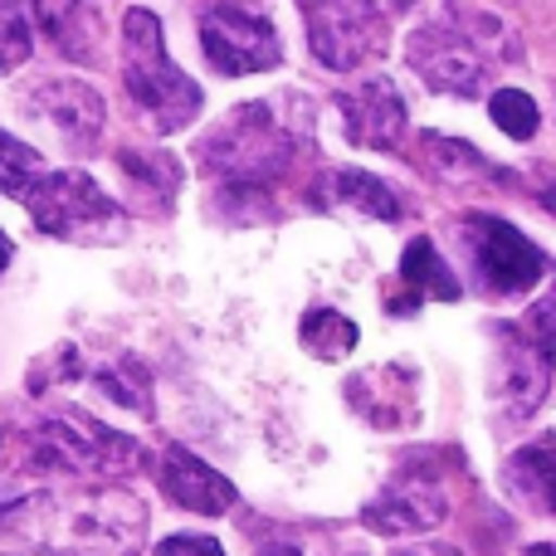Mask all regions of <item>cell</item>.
Here are the masks:
<instances>
[{
	"label": "cell",
	"instance_id": "11",
	"mask_svg": "<svg viewBox=\"0 0 556 556\" xmlns=\"http://www.w3.org/2000/svg\"><path fill=\"white\" fill-rule=\"evenodd\" d=\"M552 362L522 327H493V395L503 401V410L528 420L552 386Z\"/></svg>",
	"mask_w": 556,
	"mask_h": 556
},
{
	"label": "cell",
	"instance_id": "26",
	"mask_svg": "<svg viewBox=\"0 0 556 556\" xmlns=\"http://www.w3.org/2000/svg\"><path fill=\"white\" fill-rule=\"evenodd\" d=\"M156 556H225V547L215 538H195V532H181V538L156 542Z\"/></svg>",
	"mask_w": 556,
	"mask_h": 556
},
{
	"label": "cell",
	"instance_id": "24",
	"mask_svg": "<svg viewBox=\"0 0 556 556\" xmlns=\"http://www.w3.org/2000/svg\"><path fill=\"white\" fill-rule=\"evenodd\" d=\"M425 142V162L434 166V172L444 176V181H454V186H464V181H473V176H489L493 166L483 162L473 147H464L459 137H440V132H425L420 137Z\"/></svg>",
	"mask_w": 556,
	"mask_h": 556
},
{
	"label": "cell",
	"instance_id": "3",
	"mask_svg": "<svg viewBox=\"0 0 556 556\" xmlns=\"http://www.w3.org/2000/svg\"><path fill=\"white\" fill-rule=\"evenodd\" d=\"M459 15L469 25H454L450 15L415 25L410 39H405V59L434 93L479 98L489 88L493 68H503V54H513V35L489 10H479V15L459 10Z\"/></svg>",
	"mask_w": 556,
	"mask_h": 556
},
{
	"label": "cell",
	"instance_id": "29",
	"mask_svg": "<svg viewBox=\"0 0 556 556\" xmlns=\"http://www.w3.org/2000/svg\"><path fill=\"white\" fill-rule=\"evenodd\" d=\"M0 556H5V552H0Z\"/></svg>",
	"mask_w": 556,
	"mask_h": 556
},
{
	"label": "cell",
	"instance_id": "4",
	"mask_svg": "<svg viewBox=\"0 0 556 556\" xmlns=\"http://www.w3.org/2000/svg\"><path fill=\"white\" fill-rule=\"evenodd\" d=\"M293 147L298 142L288 132V117L278 113V98H254V103L225 113L205 132L195 156L205 172H215L235 191H264L293 166Z\"/></svg>",
	"mask_w": 556,
	"mask_h": 556
},
{
	"label": "cell",
	"instance_id": "16",
	"mask_svg": "<svg viewBox=\"0 0 556 556\" xmlns=\"http://www.w3.org/2000/svg\"><path fill=\"white\" fill-rule=\"evenodd\" d=\"M346 401L362 410L366 425L376 430H401V425H415V376L401 371V366H376L362 381L346 386Z\"/></svg>",
	"mask_w": 556,
	"mask_h": 556
},
{
	"label": "cell",
	"instance_id": "25",
	"mask_svg": "<svg viewBox=\"0 0 556 556\" xmlns=\"http://www.w3.org/2000/svg\"><path fill=\"white\" fill-rule=\"evenodd\" d=\"M35 49V35H29V20L20 5H0V74H15L20 64Z\"/></svg>",
	"mask_w": 556,
	"mask_h": 556
},
{
	"label": "cell",
	"instance_id": "12",
	"mask_svg": "<svg viewBox=\"0 0 556 556\" xmlns=\"http://www.w3.org/2000/svg\"><path fill=\"white\" fill-rule=\"evenodd\" d=\"M337 117H342V132L352 147H371V152H395L405 142V98L395 88V78H366L362 88H342L332 98Z\"/></svg>",
	"mask_w": 556,
	"mask_h": 556
},
{
	"label": "cell",
	"instance_id": "28",
	"mask_svg": "<svg viewBox=\"0 0 556 556\" xmlns=\"http://www.w3.org/2000/svg\"><path fill=\"white\" fill-rule=\"evenodd\" d=\"M10 254H15V244H10V235H5V230H0V274H5V269H10Z\"/></svg>",
	"mask_w": 556,
	"mask_h": 556
},
{
	"label": "cell",
	"instance_id": "17",
	"mask_svg": "<svg viewBox=\"0 0 556 556\" xmlns=\"http://www.w3.org/2000/svg\"><path fill=\"white\" fill-rule=\"evenodd\" d=\"M401 293L405 303H395L391 313H420V303H459V278L440 260L430 235H415L401 254Z\"/></svg>",
	"mask_w": 556,
	"mask_h": 556
},
{
	"label": "cell",
	"instance_id": "10",
	"mask_svg": "<svg viewBox=\"0 0 556 556\" xmlns=\"http://www.w3.org/2000/svg\"><path fill=\"white\" fill-rule=\"evenodd\" d=\"M391 15V5H303L307 45L323 68L346 74V68H362L386 54V45H391L386 20Z\"/></svg>",
	"mask_w": 556,
	"mask_h": 556
},
{
	"label": "cell",
	"instance_id": "15",
	"mask_svg": "<svg viewBox=\"0 0 556 556\" xmlns=\"http://www.w3.org/2000/svg\"><path fill=\"white\" fill-rule=\"evenodd\" d=\"M313 201L323 205V211H352V215H362V220H401V211H405V201L381 176L352 172V166H332V172L317 176Z\"/></svg>",
	"mask_w": 556,
	"mask_h": 556
},
{
	"label": "cell",
	"instance_id": "21",
	"mask_svg": "<svg viewBox=\"0 0 556 556\" xmlns=\"http://www.w3.org/2000/svg\"><path fill=\"white\" fill-rule=\"evenodd\" d=\"M88 381H93L113 405L137 410V415H147V420H152V376H147L142 362L117 356L113 366H93V376H88Z\"/></svg>",
	"mask_w": 556,
	"mask_h": 556
},
{
	"label": "cell",
	"instance_id": "5",
	"mask_svg": "<svg viewBox=\"0 0 556 556\" xmlns=\"http://www.w3.org/2000/svg\"><path fill=\"white\" fill-rule=\"evenodd\" d=\"M45 235L68 244H123L127 211L88 172H45L20 201Z\"/></svg>",
	"mask_w": 556,
	"mask_h": 556
},
{
	"label": "cell",
	"instance_id": "23",
	"mask_svg": "<svg viewBox=\"0 0 556 556\" xmlns=\"http://www.w3.org/2000/svg\"><path fill=\"white\" fill-rule=\"evenodd\" d=\"M489 117L513 142H532V137L542 132V108H538V98L522 93V88H498V93L489 98Z\"/></svg>",
	"mask_w": 556,
	"mask_h": 556
},
{
	"label": "cell",
	"instance_id": "7",
	"mask_svg": "<svg viewBox=\"0 0 556 556\" xmlns=\"http://www.w3.org/2000/svg\"><path fill=\"white\" fill-rule=\"evenodd\" d=\"M459 240L469 250L473 283L493 298H522L547 278V254L503 215H464Z\"/></svg>",
	"mask_w": 556,
	"mask_h": 556
},
{
	"label": "cell",
	"instance_id": "14",
	"mask_svg": "<svg viewBox=\"0 0 556 556\" xmlns=\"http://www.w3.org/2000/svg\"><path fill=\"white\" fill-rule=\"evenodd\" d=\"M156 483L162 493L186 513H201V518H220V513L235 508V483L225 473H215L205 459H195L191 450L181 444H166L156 450V464H152Z\"/></svg>",
	"mask_w": 556,
	"mask_h": 556
},
{
	"label": "cell",
	"instance_id": "1",
	"mask_svg": "<svg viewBox=\"0 0 556 556\" xmlns=\"http://www.w3.org/2000/svg\"><path fill=\"white\" fill-rule=\"evenodd\" d=\"M35 528L25 538L45 556H137L147 508L132 493H78V498H25Z\"/></svg>",
	"mask_w": 556,
	"mask_h": 556
},
{
	"label": "cell",
	"instance_id": "9",
	"mask_svg": "<svg viewBox=\"0 0 556 556\" xmlns=\"http://www.w3.org/2000/svg\"><path fill=\"white\" fill-rule=\"evenodd\" d=\"M201 49L215 64V74H269L283 64V39L274 20L250 5H205L201 10Z\"/></svg>",
	"mask_w": 556,
	"mask_h": 556
},
{
	"label": "cell",
	"instance_id": "8",
	"mask_svg": "<svg viewBox=\"0 0 556 556\" xmlns=\"http://www.w3.org/2000/svg\"><path fill=\"white\" fill-rule=\"evenodd\" d=\"M20 113L39 137L64 147L68 156L93 152L108 123L103 93L93 84H84V78H45V84H35L20 98Z\"/></svg>",
	"mask_w": 556,
	"mask_h": 556
},
{
	"label": "cell",
	"instance_id": "6",
	"mask_svg": "<svg viewBox=\"0 0 556 556\" xmlns=\"http://www.w3.org/2000/svg\"><path fill=\"white\" fill-rule=\"evenodd\" d=\"M29 450L49 469L78 473V479H123V473L142 469V444L132 434L113 430V425L93 420L84 410H54L35 425Z\"/></svg>",
	"mask_w": 556,
	"mask_h": 556
},
{
	"label": "cell",
	"instance_id": "22",
	"mask_svg": "<svg viewBox=\"0 0 556 556\" xmlns=\"http://www.w3.org/2000/svg\"><path fill=\"white\" fill-rule=\"evenodd\" d=\"M45 172L49 166H45V156H39L35 147L20 142V137H10V132H0V195L25 201Z\"/></svg>",
	"mask_w": 556,
	"mask_h": 556
},
{
	"label": "cell",
	"instance_id": "18",
	"mask_svg": "<svg viewBox=\"0 0 556 556\" xmlns=\"http://www.w3.org/2000/svg\"><path fill=\"white\" fill-rule=\"evenodd\" d=\"M552 440H538V444H522L508 464H503V489L518 508L528 513H552Z\"/></svg>",
	"mask_w": 556,
	"mask_h": 556
},
{
	"label": "cell",
	"instance_id": "19",
	"mask_svg": "<svg viewBox=\"0 0 556 556\" xmlns=\"http://www.w3.org/2000/svg\"><path fill=\"white\" fill-rule=\"evenodd\" d=\"M117 166L132 176V191L147 195L152 211H172L176 191H181V166L172 152L162 147H132V152H117Z\"/></svg>",
	"mask_w": 556,
	"mask_h": 556
},
{
	"label": "cell",
	"instance_id": "13",
	"mask_svg": "<svg viewBox=\"0 0 556 556\" xmlns=\"http://www.w3.org/2000/svg\"><path fill=\"white\" fill-rule=\"evenodd\" d=\"M450 513V498H444V483L430 479V473H401V483L381 489L371 503L362 508V522L371 532H386V538H401V532H430L444 522Z\"/></svg>",
	"mask_w": 556,
	"mask_h": 556
},
{
	"label": "cell",
	"instance_id": "2",
	"mask_svg": "<svg viewBox=\"0 0 556 556\" xmlns=\"http://www.w3.org/2000/svg\"><path fill=\"white\" fill-rule=\"evenodd\" d=\"M123 84L152 137H172L201 117V84L166 54L162 25L147 5H132L123 15Z\"/></svg>",
	"mask_w": 556,
	"mask_h": 556
},
{
	"label": "cell",
	"instance_id": "27",
	"mask_svg": "<svg viewBox=\"0 0 556 556\" xmlns=\"http://www.w3.org/2000/svg\"><path fill=\"white\" fill-rule=\"evenodd\" d=\"M395 556H459V547H450V542H420V547H405Z\"/></svg>",
	"mask_w": 556,
	"mask_h": 556
},
{
	"label": "cell",
	"instance_id": "20",
	"mask_svg": "<svg viewBox=\"0 0 556 556\" xmlns=\"http://www.w3.org/2000/svg\"><path fill=\"white\" fill-rule=\"evenodd\" d=\"M356 323L346 313H337V307H307L303 323H298V342H303L307 356H317V362H342V356L356 352Z\"/></svg>",
	"mask_w": 556,
	"mask_h": 556
}]
</instances>
